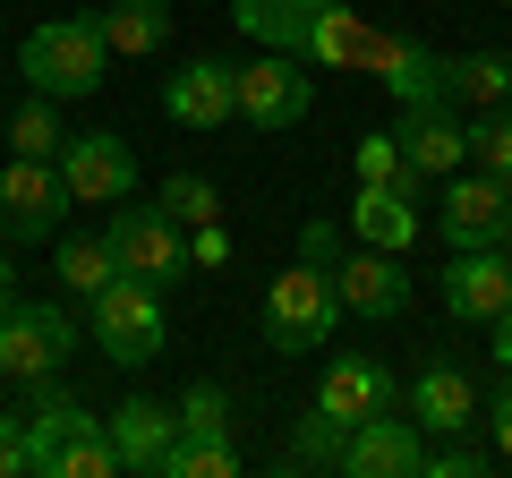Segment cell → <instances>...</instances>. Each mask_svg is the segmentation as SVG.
Returning <instances> with one entry per match:
<instances>
[{"mask_svg": "<svg viewBox=\"0 0 512 478\" xmlns=\"http://www.w3.org/2000/svg\"><path fill=\"white\" fill-rule=\"evenodd\" d=\"M231 26L265 52H291L308 69L342 77V69H367L393 103H453V60L427 52L410 35H376V26L350 9V0H231Z\"/></svg>", "mask_w": 512, "mask_h": 478, "instance_id": "cell-1", "label": "cell"}, {"mask_svg": "<svg viewBox=\"0 0 512 478\" xmlns=\"http://www.w3.org/2000/svg\"><path fill=\"white\" fill-rule=\"evenodd\" d=\"M86 325H94V350L111 368H154L171 342V308H163V282H137V274H111L103 291L86 299Z\"/></svg>", "mask_w": 512, "mask_h": 478, "instance_id": "cell-2", "label": "cell"}, {"mask_svg": "<svg viewBox=\"0 0 512 478\" xmlns=\"http://www.w3.org/2000/svg\"><path fill=\"white\" fill-rule=\"evenodd\" d=\"M18 77H26V94L77 103V94H94L111 77V52H103V35H94V18H52V26H35V35L18 43Z\"/></svg>", "mask_w": 512, "mask_h": 478, "instance_id": "cell-3", "label": "cell"}, {"mask_svg": "<svg viewBox=\"0 0 512 478\" xmlns=\"http://www.w3.org/2000/svg\"><path fill=\"white\" fill-rule=\"evenodd\" d=\"M342 316H350V308H342V291H333V274L299 257L291 274H274V282H265V308H256V333H265L274 350H325Z\"/></svg>", "mask_w": 512, "mask_h": 478, "instance_id": "cell-4", "label": "cell"}, {"mask_svg": "<svg viewBox=\"0 0 512 478\" xmlns=\"http://www.w3.org/2000/svg\"><path fill=\"white\" fill-rule=\"evenodd\" d=\"M231 103H239L248 129H299L308 103H316V69L256 43V60H231Z\"/></svg>", "mask_w": 512, "mask_h": 478, "instance_id": "cell-5", "label": "cell"}, {"mask_svg": "<svg viewBox=\"0 0 512 478\" xmlns=\"http://www.w3.org/2000/svg\"><path fill=\"white\" fill-rule=\"evenodd\" d=\"M77 325L69 308L52 299H18V308H0V385H52L60 359H69Z\"/></svg>", "mask_w": 512, "mask_h": 478, "instance_id": "cell-6", "label": "cell"}, {"mask_svg": "<svg viewBox=\"0 0 512 478\" xmlns=\"http://www.w3.org/2000/svg\"><path fill=\"white\" fill-rule=\"evenodd\" d=\"M103 239H111V257H120V274H137V282H180L188 265V222H171L163 205H111V222H103Z\"/></svg>", "mask_w": 512, "mask_h": 478, "instance_id": "cell-7", "label": "cell"}, {"mask_svg": "<svg viewBox=\"0 0 512 478\" xmlns=\"http://www.w3.org/2000/svg\"><path fill=\"white\" fill-rule=\"evenodd\" d=\"M69 180L43 154H9L0 163V239H60V214H69Z\"/></svg>", "mask_w": 512, "mask_h": 478, "instance_id": "cell-8", "label": "cell"}, {"mask_svg": "<svg viewBox=\"0 0 512 478\" xmlns=\"http://www.w3.org/2000/svg\"><path fill=\"white\" fill-rule=\"evenodd\" d=\"M436 231L453 239V248H495V239L512 231V188L495 180V171L461 163L453 180H444V205H436Z\"/></svg>", "mask_w": 512, "mask_h": 478, "instance_id": "cell-9", "label": "cell"}, {"mask_svg": "<svg viewBox=\"0 0 512 478\" xmlns=\"http://www.w3.org/2000/svg\"><path fill=\"white\" fill-rule=\"evenodd\" d=\"M52 163H60V180H69V197H77V205H103V214L137 188V154H128V137H111V129L69 137Z\"/></svg>", "mask_w": 512, "mask_h": 478, "instance_id": "cell-10", "label": "cell"}, {"mask_svg": "<svg viewBox=\"0 0 512 478\" xmlns=\"http://www.w3.org/2000/svg\"><path fill=\"white\" fill-rule=\"evenodd\" d=\"M444 316L453 325H495V316L512 308V265L504 248H453V265H444Z\"/></svg>", "mask_w": 512, "mask_h": 478, "instance_id": "cell-11", "label": "cell"}, {"mask_svg": "<svg viewBox=\"0 0 512 478\" xmlns=\"http://www.w3.org/2000/svg\"><path fill=\"white\" fill-rule=\"evenodd\" d=\"M393 137H402V163L419 180H453L470 163V120H461V103H410Z\"/></svg>", "mask_w": 512, "mask_h": 478, "instance_id": "cell-12", "label": "cell"}, {"mask_svg": "<svg viewBox=\"0 0 512 478\" xmlns=\"http://www.w3.org/2000/svg\"><path fill=\"white\" fill-rule=\"evenodd\" d=\"M427 444H419V419H402V410H376V419H359L342 436V470L350 478H419Z\"/></svg>", "mask_w": 512, "mask_h": 478, "instance_id": "cell-13", "label": "cell"}, {"mask_svg": "<svg viewBox=\"0 0 512 478\" xmlns=\"http://www.w3.org/2000/svg\"><path fill=\"white\" fill-rule=\"evenodd\" d=\"M333 291H342L350 316H367V325H393V316L410 308V274L393 248H359V257L333 265Z\"/></svg>", "mask_w": 512, "mask_h": 478, "instance_id": "cell-14", "label": "cell"}, {"mask_svg": "<svg viewBox=\"0 0 512 478\" xmlns=\"http://www.w3.org/2000/svg\"><path fill=\"white\" fill-rule=\"evenodd\" d=\"M316 410H325L333 427H359V419H376V410H393V368L384 359H367V350H342L325 368V385H316Z\"/></svg>", "mask_w": 512, "mask_h": 478, "instance_id": "cell-15", "label": "cell"}, {"mask_svg": "<svg viewBox=\"0 0 512 478\" xmlns=\"http://www.w3.org/2000/svg\"><path fill=\"white\" fill-rule=\"evenodd\" d=\"M26 478H60V461H69V444L94 427V410L77 402V393L60 385H35V410H26Z\"/></svg>", "mask_w": 512, "mask_h": 478, "instance_id": "cell-16", "label": "cell"}, {"mask_svg": "<svg viewBox=\"0 0 512 478\" xmlns=\"http://www.w3.org/2000/svg\"><path fill=\"white\" fill-rule=\"evenodd\" d=\"M163 120L180 129H231L239 103H231V60H188V69L163 77Z\"/></svg>", "mask_w": 512, "mask_h": 478, "instance_id": "cell-17", "label": "cell"}, {"mask_svg": "<svg viewBox=\"0 0 512 478\" xmlns=\"http://www.w3.org/2000/svg\"><path fill=\"white\" fill-rule=\"evenodd\" d=\"M410 419H419V436H461V427L478 419V385L453 359H427V368L410 376Z\"/></svg>", "mask_w": 512, "mask_h": 478, "instance_id": "cell-18", "label": "cell"}, {"mask_svg": "<svg viewBox=\"0 0 512 478\" xmlns=\"http://www.w3.org/2000/svg\"><path fill=\"white\" fill-rule=\"evenodd\" d=\"M103 427H111V444H120V470H163L171 436H180V410H171V402H146V393H128Z\"/></svg>", "mask_w": 512, "mask_h": 478, "instance_id": "cell-19", "label": "cell"}, {"mask_svg": "<svg viewBox=\"0 0 512 478\" xmlns=\"http://www.w3.org/2000/svg\"><path fill=\"white\" fill-rule=\"evenodd\" d=\"M94 35L111 60H154L171 43V0H111V9H94Z\"/></svg>", "mask_w": 512, "mask_h": 478, "instance_id": "cell-20", "label": "cell"}, {"mask_svg": "<svg viewBox=\"0 0 512 478\" xmlns=\"http://www.w3.org/2000/svg\"><path fill=\"white\" fill-rule=\"evenodd\" d=\"M350 231H359L367 248H393V257H402L410 239H419V197H402V188H384V180H359Z\"/></svg>", "mask_w": 512, "mask_h": 478, "instance_id": "cell-21", "label": "cell"}, {"mask_svg": "<svg viewBox=\"0 0 512 478\" xmlns=\"http://www.w3.org/2000/svg\"><path fill=\"white\" fill-rule=\"evenodd\" d=\"M52 274H60V291L94 299L111 274H120V257H111V239H103V231H60V239H52Z\"/></svg>", "mask_w": 512, "mask_h": 478, "instance_id": "cell-22", "label": "cell"}, {"mask_svg": "<svg viewBox=\"0 0 512 478\" xmlns=\"http://www.w3.org/2000/svg\"><path fill=\"white\" fill-rule=\"evenodd\" d=\"M0 146H9V154H43V163H52V154L69 146V129H60V103H52V94H26V103L0 120Z\"/></svg>", "mask_w": 512, "mask_h": 478, "instance_id": "cell-23", "label": "cell"}, {"mask_svg": "<svg viewBox=\"0 0 512 478\" xmlns=\"http://www.w3.org/2000/svg\"><path fill=\"white\" fill-rule=\"evenodd\" d=\"M239 470H248L239 436H171L163 453V478H239Z\"/></svg>", "mask_w": 512, "mask_h": 478, "instance_id": "cell-24", "label": "cell"}, {"mask_svg": "<svg viewBox=\"0 0 512 478\" xmlns=\"http://www.w3.org/2000/svg\"><path fill=\"white\" fill-rule=\"evenodd\" d=\"M453 103H470V111L512 103V52H461L453 60Z\"/></svg>", "mask_w": 512, "mask_h": 478, "instance_id": "cell-25", "label": "cell"}, {"mask_svg": "<svg viewBox=\"0 0 512 478\" xmlns=\"http://www.w3.org/2000/svg\"><path fill=\"white\" fill-rule=\"evenodd\" d=\"M154 205H163L171 222H188V231H197V222H214V214H222V188L205 180V171H171V180H163V197H154Z\"/></svg>", "mask_w": 512, "mask_h": 478, "instance_id": "cell-26", "label": "cell"}, {"mask_svg": "<svg viewBox=\"0 0 512 478\" xmlns=\"http://www.w3.org/2000/svg\"><path fill=\"white\" fill-rule=\"evenodd\" d=\"M470 163L495 171V180L512 171V103H495V111H478V120H470Z\"/></svg>", "mask_w": 512, "mask_h": 478, "instance_id": "cell-27", "label": "cell"}, {"mask_svg": "<svg viewBox=\"0 0 512 478\" xmlns=\"http://www.w3.org/2000/svg\"><path fill=\"white\" fill-rule=\"evenodd\" d=\"M171 410H180V436H231V393L222 385H188Z\"/></svg>", "mask_w": 512, "mask_h": 478, "instance_id": "cell-28", "label": "cell"}, {"mask_svg": "<svg viewBox=\"0 0 512 478\" xmlns=\"http://www.w3.org/2000/svg\"><path fill=\"white\" fill-rule=\"evenodd\" d=\"M291 461H299V470H316V461L342 470V427H333L316 402H308V419H299V436H291Z\"/></svg>", "mask_w": 512, "mask_h": 478, "instance_id": "cell-29", "label": "cell"}, {"mask_svg": "<svg viewBox=\"0 0 512 478\" xmlns=\"http://www.w3.org/2000/svg\"><path fill=\"white\" fill-rule=\"evenodd\" d=\"M60 478H120V444H111V427L94 419L86 436L69 444V461H60Z\"/></svg>", "mask_w": 512, "mask_h": 478, "instance_id": "cell-30", "label": "cell"}, {"mask_svg": "<svg viewBox=\"0 0 512 478\" xmlns=\"http://www.w3.org/2000/svg\"><path fill=\"white\" fill-rule=\"evenodd\" d=\"M487 461H495V444H487V453H478V444H470V427H461V436L427 444V461H419V470H427V478H478V470H487Z\"/></svg>", "mask_w": 512, "mask_h": 478, "instance_id": "cell-31", "label": "cell"}, {"mask_svg": "<svg viewBox=\"0 0 512 478\" xmlns=\"http://www.w3.org/2000/svg\"><path fill=\"white\" fill-rule=\"evenodd\" d=\"M299 257H308V265H325V274H333V265H342V231H333L325 214H316V222H299Z\"/></svg>", "mask_w": 512, "mask_h": 478, "instance_id": "cell-32", "label": "cell"}, {"mask_svg": "<svg viewBox=\"0 0 512 478\" xmlns=\"http://www.w3.org/2000/svg\"><path fill=\"white\" fill-rule=\"evenodd\" d=\"M188 257L197 265H231V231H222V222H197V231H188Z\"/></svg>", "mask_w": 512, "mask_h": 478, "instance_id": "cell-33", "label": "cell"}, {"mask_svg": "<svg viewBox=\"0 0 512 478\" xmlns=\"http://www.w3.org/2000/svg\"><path fill=\"white\" fill-rule=\"evenodd\" d=\"M0 478H26V427L0 410Z\"/></svg>", "mask_w": 512, "mask_h": 478, "instance_id": "cell-34", "label": "cell"}, {"mask_svg": "<svg viewBox=\"0 0 512 478\" xmlns=\"http://www.w3.org/2000/svg\"><path fill=\"white\" fill-rule=\"evenodd\" d=\"M487 444H495V461H512V385L495 393V410H487Z\"/></svg>", "mask_w": 512, "mask_h": 478, "instance_id": "cell-35", "label": "cell"}, {"mask_svg": "<svg viewBox=\"0 0 512 478\" xmlns=\"http://www.w3.org/2000/svg\"><path fill=\"white\" fill-rule=\"evenodd\" d=\"M495 368H504V376H512V308H504V316H495Z\"/></svg>", "mask_w": 512, "mask_h": 478, "instance_id": "cell-36", "label": "cell"}, {"mask_svg": "<svg viewBox=\"0 0 512 478\" xmlns=\"http://www.w3.org/2000/svg\"><path fill=\"white\" fill-rule=\"evenodd\" d=\"M0 308H18V265L0 257Z\"/></svg>", "mask_w": 512, "mask_h": 478, "instance_id": "cell-37", "label": "cell"}, {"mask_svg": "<svg viewBox=\"0 0 512 478\" xmlns=\"http://www.w3.org/2000/svg\"><path fill=\"white\" fill-rule=\"evenodd\" d=\"M495 248H504V265H512V231H504V239H495Z\"/></svg>", "mask_w": 512, "mask_h": 478, "instance_id": "cell-38", "label": "cell"}, {"mask_svg": "<svg viewBox=\"0 0 512 478\" xmlns=\"http://www.w3.org/2000/svg\"><path fill=\"white\" fill-rule=\"evenodd\" d=\"M495 9H512V0H495Z\"/></svg>", "mask_w": 512, "mask_h": 478, "instance_id": "cell-39", "label": "cell"}, {"mask_svg": "<svg viewBox=\"0 0 512 478\" xmlns=\"http://www.w3.org/2000/svg\"><path fill=\"white\" fill-rule=\"evenodd\" d=\"M504 188H512V171H504Z\"/></svg>", "mask_w": 512, "mask_h": 478, "instance_id": "cell-40", "label": "cell"}]
</instances>
